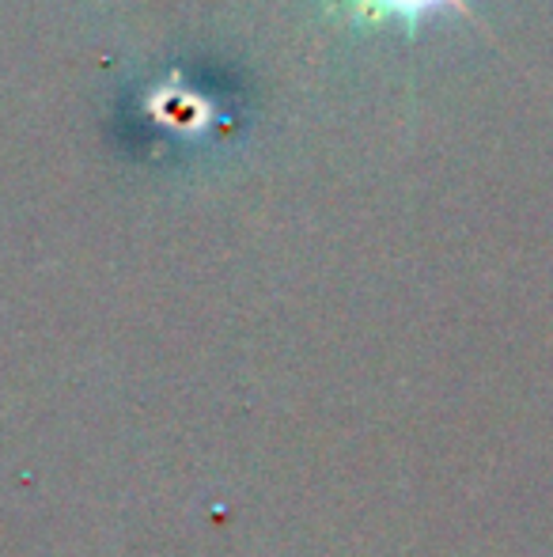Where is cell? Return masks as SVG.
Segmentation results:
<instances>
[{
  "label": "cell",
  "instance_id": "obj_1",
  "mask_svg": "<svg viewBox=\"0 0 553 557\" xmlns=\"http://www.w3.org/2000/svg\"><path fill=\"white\" fill-rule=\"evenodd\" d=\"M458 8L463 12V0H338V8L353 20L364 23H394L402 20L406 27H414L425 12H436V8Z\"/></svg>",
  "mask_w": 553,
  "mask_h": 557
}]
</instances>
